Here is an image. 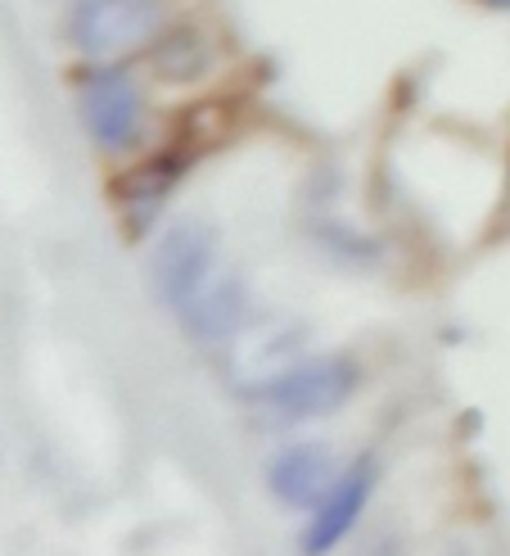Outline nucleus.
Masks as SVG:
<instances>
[{
    "mask_svg": "<svg viewBox=\"0 0 510 556\" xmlns=\"http://www.w3.org/2000/svg\"><path fill=\"white\" fill-rule=\"evenodd\" d=\"M357 389V367L348 357H321V363H294L276 380L253 389L258 403L276 421H321V416L339 412Z\"/></svg>",
    "mask_w": 510,
    "mask_h": 556,
    "instance_id": "nucleus-1",
    "label": "nucleus"
},
{
    "mask_svg": "<svg viewBox=\"0 0 510 556\" xmlns=\"http://www.w3.org/2000/svg\"><path fill=\"white\" fill-rule=\"evenodd\" d=\"M163 27V0H81L68 18V37L91 60H118L150 46Z\"/></svg>",
    "mask_w": 510,
    "mask_h": 556,
    "instance_id": "nucleus-2",
    "label": "nucleus"
},
{
    "mask_svg": "<svg viewBox=\"0 0 510 556\" xmlns=\"http://www.w3.org/2000/svg\"><path fill=\"white\" fill-rule=\"evenodd\" d=\"M213 263H217V231L200 217L177 222L154 249V290H158V299L167 303V308L186 313L190 303L204 294Z\"/></svg>",
    "mask_w": 510,
    "mask_h": 556,
    "instance_id": "nucleus-3",
    "label": "nucleus"
},
{
    "mask_svg": "<svg viewBox=\"0 0 510 556\" xmlns=\"http://www.w3.org/2000/svg\"><path fill=\"white\" fill-rule=\"evenodd\" d=\"M77 104H81V123L104 150H127L140 136V91L127 73L118 68L87 73L77 87Z\"/></svg>",
    "mask_w": 510,
    "mask_h": 556,
    "instance_id": "nucleus-4",
    "label": "nucleus"
},
{
    "mask_svg": "<svg viewBox=\"0 0 510 556\" xmlns=\"http://www.w3.org/2000/svg\"><path fill=\"white\" fill-rule=\"evenodd\" d=\"M339 462L321 443H290L285 453H276V462L267 466V484L285 507L298 511H317L326 503V493L339 484Z\"/></svg>",
    "mask_w": 510,
    "mask_h": 556,
    "instance_id": "nucleus-5",
    "label": "nucleus"
},
{
    "mask_svg": "<svg viewBox=\"0 0 510 556\" xmlns=\"http://www.w3.org/2000/svg\"><path fill=\"white\" fill-rule=\"evenodd\" d=\"M375 489V462L361 457L353 462L344 476H339V484L326 493V503L311 511V525L303 534V552L307 556H326L330 547H339L348 539V530L357 525V516L366 511V497H371Z\"/></svg>",
    "mask_w": 510,
    "mask_h": 556,
    "instance_id": "nucleus-6",
    "label": "nucleus"
},
{
    "mask_svg": "<svg viewBox=\"0 0 510 556\" xmlns=\"http://www.w3.org/2000/svg\"><path fill=\"white\" fill-rule=\"evenodd\" d=\"M240 344H235V357L231 367L240 376H253L258 384L276 380L280 371L294 367V353H298V336L290 326H253V330H235ZM253 384V389H258Z\"/></svg>",
    "mask_w": 510,
    "mask_h": 556,
    "instance_id": "nucleus-7",
    "label": "nucleus"
},
{
    "mask_svg": "<svg viewBox=\"0 0 510 556\" xmlns=\"http://www.w3.org/2000/svg\"><path fill=\"white\" fill-rule=\"evenodd\" d=\"M181 317L194 330V340H204V344L231 340L235 330L244 326V286L240 281H217V286L208 281L204 294L194 299Z\"/></svg>",
    "mask_w": 510,
    "mask_h": 556,
    "instance_id": "nucleus-8",
    "label": "nucleus"
},
{
    "mask_svg": "<svg viewBox=\"0 0 510 556\" xmlns=\"http://www.w3.org/2000/svg\"><path fill=\"white\" fill-rule=\"evenodd\" d=\"M488 5H493V10H510V0H488Z\"/></svg>",
    "mask_w": 510,
    "mask_h": 556,
    "instance_id": "nucleus-9",
    "label": "nucleus"
}]
</instances>
